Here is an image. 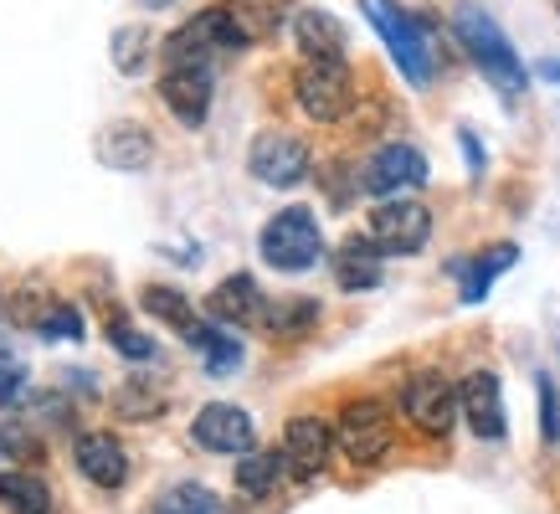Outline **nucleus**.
Here are the masks:
<instances>
[{"instance_id": "27", "label": "nucleus", "mask_w": 560, "mask_h": 514, "mask_svg": "<svg viewBox=\"0 0 560 514\" xmlns=\"http://www.w3.org/2000/svg\"><path fill=\"white\" fill-rule=\"evenodd\" d=\"M144 62H150V32L144 26H119L114 32V68L135 78Z\"/></svg>"}, {"instance_id": "35", "label": "nucleus", "mask_w": 560, "mask_h": 514, "mask_svg": "<svg viewBox=\"0 0 560 514\" xmlns=\"http://www.w3.org/2000/svg\"><path fill=\"white\" fill-rule=\"evenodd\" d=\"M0 314H5V293H0Z\"/></svg>"}, {"instance_id": "6", "label": "nucleus", "mask_w": 560, "mask_h": 514, "mask_svg": "<svg viewBox=\"0 0 560 514\" xmlns=\"http://www.w3.org/2000/svg\"><path fill=\"white\" fill-rule=\"evenodd\" d=\"M365 237H371L386 257H411V253H422L427 237H432V211H427L422 201H401V196H390V201H381L371 211Z\"/></svg>"}, {"instance_id": "31", "label": "nucleus", "mask_w": 560, "mask_h": 514, "mask_svg": "<svg viewBox=\"0 0 560 514\" xmlns=\"http://www.w3.org/2000/svg\"><path fill=\"white\" fill-rule=\"evenodd\" d=\"M108 340H114V350H119L124 360H154V355H160V344H154L144 329L124 325V319H114V325H108Z\"/></svg>"}, {"instance_id": "8", "label": "nucleus", "mask_w": 560, "mask_h": 514, "mask_svg": "<svg viewBox=\"0 0 560 514\" xmlns=\"http://www.w3.org/2000/svg\"><path fill=\"white\" fill-rule=\"evenodd\" d=\"M247 171H253L262 186H272V190H293V186H304L308 180L314 154H308L304 139L268 129V135L253 139V150H247Z\"/></svg>"}, {"instance_id": "3", "label": "nucleus", "mask_w": 560, "mask_h": 514, "mask_svg": "<svg viewBox=\"0 0 560 514\" xmlns=\"http://www.w3.org/2000/svg\"><path fill=\"white\" fill-rule=\"evenodd\" d=\"M257 36V26L247 21L242 5H217V11H201L190 16L180 32L165 42V62H211L217 51H242Z\"/></svg>"}, {"instance_id": "24", "label": "nucleus", "mask_w": 560, "mask_h": 514, "mask_svg": "<svg viewBox=\"0 0 560 514\" xmlns=\"http://www.w3.org/2000/svg\"><path fill=\"white\" fill-rule=\"evenodd\" d=\"M0 504L11 514H51V489L36 474H0Z\"/></svg>"}, {"instance_id": "21", "label": "nucleus", "mask_w": 560, "mask_h": 514, "mask_svg": "<svg viewBox=\"0 0 560 514\" xmlns=\"http://www.w3.org/2000/svg\"><path fill=\"white\" fill-rule=\"evenodd\" d=\"M186 344H196L206 355V371H211V376H232L242 365V340H232V335L217 325H201V319H196V325L186 329Z\"/></svg>"}, {"instance_id": "1", "label": "nucleus", "mask_w": 560, "mask_h": 514, "mask_svg": "<svg viewBox=\"0 0 560 514\" xmlns=\"http://www.w3.org/2000/svg\"><path fill=\"white\" fill-rule=\"evenodd\" d=\"M365 21L375 26V36L386 42L390 62L401 68L411 87H427L432 72H438V42H432V26H427L417 11H407L401 0H360Z\"/></svg>"}, {"instance_id": "36", "label": "nucleus", "mask_w": 560, "mask_h": 514, "mask_svg": "<svg viewBox=\"0 0 560 514\" xmlns=\"http://www.w3.org/2000/svg\"><path fill=\"white\" fill-rule=\"evenodd\" d=\"M550 5H556V11H560V0H550Z\"/></svg>"}, {"instance_id": "34", "label": "nucleus", "mask_w": 560, "mask_h": 514, "mask_svg": "<svg viewBox=\"0 0 560 514\" xmlns=\"http://www.w3.org/2000/svg\"><path fill=\"white\" fill-rule=\"evenodd\" d=\"M540 72H545V78H556V83H560V62H540Z\"/></svg>"}, {"instance_id": "16", "label": "nucleus", "mask_w": 560, "mask_h": 514, "mask_svg": "<svg viewBox=\"0 0 560 514\" xmlns=\"http://www.w3.org/2000/svg\"><path fill=\"white\" fill-rule=\"evenodd\" d=\"M293 42L304 51V62H345V51H350L345 26L329 11H314V5L293 11Z\"/></svg>"}, {"instance_id": "25", "label": "nucleus", "mask_w": 560, "mask_h": 514, "mask_svg": "<svg viewBox=\"0 0 560 514\" xmlns=\"http://www.w3.org/2000/svg\"><path fill=\"white\" fill-rule=\"evenodd\" d=\"M154 514H217V494L206 483H171L154 499Z\"/></svg>"}, {"instance_id": "19", "label": "nucleus", "mask_w": 560, "mask_h": 514, "mask_svg": "<svg viewBox=\"0 0 560 514\" xmlns=\"http://www.w3.org/2000/svg\"><path fill=\"white\" fill-rule=\"evenodd\" d=\"M381 247H375L371 237H345L340 253H335V283H340L345 293H365L381 283Z\"/></svg>"}, {"instance_id": "29", "label": "nucleus", "mask_w": 560, "mask_h": 514, "mask_svg": "<svg viewBox=\"0 0 560 514\" xmlns=\"http://www.w3.org/2000/svg\"><path fill=\"white\" fill-rule=\"evenodd\" d=\"M160 407H165V392H160L150 376L129 381V386L119 392V411H124V417H154Z\"/></svg>"}, {"instance_id": "10", "label": "nucleus", "mask_w": 560, "mask_h": 514, "mask_svg": "<svg viewBox=\"0 0 560 514\" xmlns=\"http://www.w3.org/2000/svg\"><path fill=\"white\" fill-rule=\"evenodd\" d=\"M190 437L206 447V453H253L257 447V422L232 401H211V407L196 411L190 422Z\"/></svg>"}, {"instance_id": "4", "label": "nucleus", "mask_w": 560, "mask_h": 514, "mask_svg": "<svg viewBox=\"0 0 560 514\" xmlns=\"http://www.w3.org/2000/svg\"><path fill=\"white\" fill-rule=\"evenodd\" d=\"M257 253H262V262L278 268V273H308L324 257V232H319V222H314V211H308V206H283V211L262 226Z\"/></svg>"}, {"instance_id": "7", "label": "nucleus", "mask_w": 560, "mask_h": 514, "mask_svg": "<svg viewBox=\"0 0 560 514\" xmlns=\"http://www.w3.org/2000/svg\"><path fill=\"white\" fill-rule=\"evenodd\" d=\"M335 443L350 463L360 468H375V463L390 453V422H386V407L375 396H360L350 407L340 411V428H335Z\"/></svg>"}, {"instance_id": "33", "label": "nucleus", "mask_w": 560, "mask_h": 514, "mask_svg": "<svg viewBox=\"0 0 560 514\" xmlns=\"http://www.w3.org/2000/svg\"><path fill=\"white\" fill-rule=\"evenodd\" d=\"M463 150H468V160H474V171H483V150H478V139L463 129Z\"/></svg>"}, {"instance_id": "17", "label": "nucleus", "mask_w": 560, "mask_h": 514, "mask_svg": "<svg viewBox=\"0 0 560 514\" xmlns=\"http://www.w3.org/2000/svg\"><path fill=\"white\" fill-rule=\"evenodd\" d=\"M78 468H83V479L98 483V489H124V479H129V453H124L119 437H108V432H83V437H78Z\"/></svg>"}, {"instance_id": "23", "label": "nucleus", "mask_w": 560, "mask_h": 514, "mask_svg": "<svg viewBox=\"0 0 560 514\" xmlns=\"http://www.w3.org/2000/svg\"><path fill=\"white\" fill-rule=\"evenodd\" d=\"M314 319H319L314 299H268V308H262V329L278 340H299L304 329H314Z\"/></svg>"}, {"instance_id": "32", "label": "nucleus", "mask_w": 560, "mask_h": 514, "mask_svg": "<svg viewBox=\"0 0 560 514\" xmlns=\"http://www.w3.org/2000/svg\"><path fill=\"white\" fill-rule=\"evenodd\" d=\"M540 432L556 443L560 437V401H556V386L540 376Z\"/></svg>"}, {"instance_id": "26", "label": "nucleus", "mask_w": 560, "mask_h": 514, "mask_svg": "<svg viewBox=\"0 0 560 514\" xmlns=\"http://www.w3.org/2000/svg\"><path fill=\"white\" fill-rule=\"evenodd\" d=\"M139 299H144V308H150L154 319H165V325L180 329V335H186V329L196 325V314H190V304H186V293L165 289V283H150V289L139 293Z\"/></svg>"}, {"instance_id": "11", "label": "nucleus", "mask_w": 560, "mask_h": 514, "mask_svg": "<svg viewBox=\"0 0 560 514\" xmlns=\"http://www.w3.org/2000/svg\"><path fill=\"white\" fill-rule=\"evenodd\" d=\"M211 87H217V78H211V62H175V68H165V78H160V98H165V108H171L180 124H206V114H211Z\"/></svg>"}, {"instance_id": "30", "label": "nucleus", "mask_w": 560, "mask_h": 514, "mask_svg": "<svg viewBox=\"0 0 560 514\" xmlns=\"http://www.w3.org/2000/svg\"><path fill=\"white\" fill-rule=\"evenodd\" d=\"M36 335H42V340H83V319H78L72 304H57V299H51V308L42 314Z\"/></svg>"}, {"instance_id": "28", "label": "nucleus", "mask_w": 560, "mask_h": 514, "mask_svg": "<svg viewBox=\"0 0 560 514\" xmlns=\"http://www.w3.org/2000/svg\"><path fill=\"white\" fill-rule=\"evenodd\" d=\"M26 381H32L26 355L11 350V344H0V407H16L21 396H26Z\"/></svg>"}, {"instance_id": "18", "label": "nucleus", "mask_w": 560, "mask_h": 514, "mask_svg": "<svg viewBox=\"0 0 560 514\" xmlns=\"http://www.w3.org/2000/svg\"><path fill=\"white\" fill-rule=\"evenodd\" d=\"M98 160L108 171H144L154 160V139L144 135V124H108L98 135Z\"/></svg>"}, {"instance_id": "20", "label": "nucleus", "mask_w": 560, "mask_h": 514, "mask_svg": "<svg viewBox=\"0 0 560 514\" xmlns=\"http://www.w3.org/2000/svg\"><path fill=\"white\" fill-rule=\"evenodd\" d=\"M514 257H520V247L514 242H499V247H489V253H478L468 268H463V304H483L493 289V278L504 273V268H514Z\"/></svg>"}, {"instance_id": "13", "label": "nucleus", "mask_w": 560, "mask_h": 514, "mask_svg": "<svg viewBox=\"0 0 560 514\" xmlns=\"http://www.w3.org/2000/svg\"><path fill=\"white\" fill-rule=\"evenodd\" d=\"M329 453H335V432L319 417H293L283 428V463L293 479H319L329 468Z\"/></svg>"}, {"instance_id": "9", "label": "nucleus", "mask_w": 560, "mask_h": 514, "mask_svg": "<svg viewBox=\"0 0 560 514\" xmlns=\"http://www.w3.org/2000/svg\"><path fill=\"white\" fill-rule=\"evenodd\" d=\"M401 411L411 417V428H422L427 437H447L453 422H458V392L438 371H417L401 386Z\"/></svg>"}, {"instance_id": "5", "label": "nucleus", "mask_w": 560, "mask_h": 514, "mask_svg": "<svg viewBox=\"0 0 560 514\" xmlns=\"http://www.w3.org/2000/svg\"><path fill=\"white\" fill-rule=\"evenodd\" d=\"M293 93H299V108H304L314 124H335L355 108V78H350V62H304L299 78H293Z\"/></svg>"}, {"instance_id": "12", "label": "nucleus", "mask_w": 560, "mask_h": 514, "mask_svg": "<svg viewBox=\"0 0 560 514\" xmlns=\"http://www.w3.org/2000/svg\"><path fill=\"white\" fill-rule=\"evenodd\" d=\"M422 180H427V154L411 150V144H386V150H375L365 175H360V186L371 190V196H381V201H390V196H401V190H411V186H422Z\"/></svg>"}, {"instance_id": "15", "label": "nucleus", "mask_w": 560, "mask_h": 514, "mask_svg": "<svg viewBox=\"0 0 560 514\" xmlns=\"http://www.w3.org/2000/svg\"><path fill=\"white\" fill-rule=\"evenodd\" d=\"M206 308H211V319H221V325L247 329V325H262L268 299H262V289H257L253 273H232V278H221L217 289H211Z\"/></svg>"}, {"instance_id": "22", "label": "nucleus", "mask_w": 560, "mask_h": 514, "mask_svg": "<svg viewBox=\"0 0 560 514\" xmlns=\"http://www.w3.org/2000/svg\"><path fill=\"white\" fill-rule=\"evenodd\" d=\"M289 474V463H283V453H268V447H253V453H242L237 463V489L247 499H268L272 489H278V479Z\"/></svg>"}, {"instance_id": "2", "label": "nucleus", "mask_w": 560, "mask_h": 514, "mask_svg": "<svg viewBox=\"0 0 560 514\" xmlns=\"http://www.w3.org/2000/svg\"><path fill=\"white\" fill-rule=\"evenodd\" d=\"M453 32H458L463 51L474 57V68L483 72V78H489L504 98H525V93H529V72H525V62H520L514 42L493 26L489 11H478V5H458V11H453Z\"/></svg>"}, {"instance_id": "14", "label": "nucleus", "mask_w": 560, "mask_h": 514, "mask_svg": "<svg viewBox=\"0 0 560 514\" xmlns=\"http://www.w3.org/2000/svg\"><path fill=\"white\" fill-rule=\"evenodd\" d=\"M458 407H463V422H468L474 437H483V443L504 437V392H499V376H493V371L463 376Z\"/></svg>"}]
</instances>
